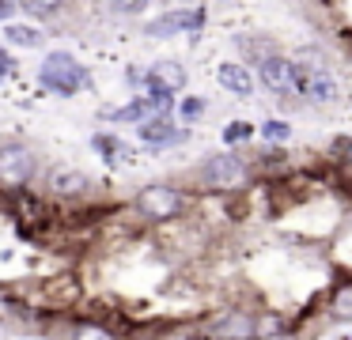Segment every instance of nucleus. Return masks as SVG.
I'll return each mask as SVG.
<instances>
[{"mask_svg": "<svg viewBox=\"0 0 352 340\" xmlns=\"http://www.w3.org/2000/svg\"><path fill=\"white\" fill-rule=\"evenodd\" d=\"M84 68H80L76 57H69V53H50L46 60H42V72H38V83L46 91H57V95H76L80 87H84Z\"/></svg>", "mask_w": 352, "mask_h": 340, "instance_id": "f257e3e1", "label": "nucleus"}, {"mask_svg": "<svg viewBox=\"0 0 352 340\" xmlns=\"http://www.w3.org/2000/svg\"><path fill=\"white\" fill-rule=\"evenodd\" d=\"M246 178H250L246 163H243L239 155H231V151L208 155V159H205V166H201V181H205L208 189H239Z\"/></svg>", "mask_w": 352, "mask_h": 340, "instance_id": "f03ea898", "label": "nucleus"}, {"mask_svg": "<svg viewBox=\"0 0 352 340\" xmlns=\"http://www.w3.org/2000/svg\"><path fill=\"white\" fill-rule=\"evenodd\" d=\"M186 208V196L175 185H144L137 193V212L144 219H175Z\"/></svg>", "mask_w": 352, "mask_h": 340, "instance_id": "7ed1b4c3", "label": "nucleus"}, {"mask_svg": "<svg viewBox=\"0 0 352 340\" xmlns=\"http://www.w3.org/2000/svg\"><path fill=\"white\" fill-rule=\"evenodd\" d=\"M34 174V151L27 144H4L0 148V185L23 189Z\"/></svg>", "mask_w": 352, "mask_h": 340, "instance_id": "20e7f679", "label": "nucleus"}, {"mask_svg": "<svg viewBox=\"0 0 352 340\" xmlns=\"http://www.w3.org/2000/svg\"><path fill=\"white\" fill-rule=\"evenodd\" d=\"M258 76L276 98H292L299 95V80H296V65L288 57H265L258 65Z\"/></svg>", "mask_w": 352, "mask_h": 340, "instance_id": "39448f33", "label": "nucleus"}, {"mask_svg": "<svg viewBox=\"0 0 352 340\" xmlns=\"http://www.w3.org/2000/svg\"><path fill=\"white\" fill-rule=\"evenodd\" d=\"M50 189L57 196H84L91 189V178L84 170H76V166H54L50 170Z\"/></svg>", "mask_w": 352, "mask_h": 340, "instance_id": "423d86ee", "label": "nucleus"}, {"mask_svg": "<svg viewBox=\"0 0 352 340\" xmlns=\"http://www.w3.org/2000/svg\"><path fill=\"white\" fill-rule=\"evenodd\" d=\"M186 83V68L178 65V60H155L152 68H148V91H178Z\"/></svg>", "mask_w": 352, "mask_h": 340, "instance_id": "0eeeda50", "label": "nucleus"}, {"mask_svg": "<svg viewBox=\"0 0 352 340\" xmlns=\"http://www.w3.org/2000/svg\"><path fill=\"white\" fill-rule=\"evenodd\" d=\"M216 337L220 340H254V314L250 310H228L216 321Z\"/></svg>", "mask_w": 352, "mask_h": 340, "instance_id": "6e6552de", "label": "nucleus"}, {"mask_svg": "<svg viewBox=\"0 0 352 340\" xmlns=\"http://www.w3.org/2000/svg\"><path fill=\"white\" fill-rule=\"evenodd\" d=\"M190 27H201V12H167L155 23H148V38H170Z\"/></svg>", "mask_w": 352, "mask_h": 340, "instance_id": "1a4fd4ad", "label": "nucleus"}, {"mask_svg": "<svg viewBox=\"0 0 352 340\" xmlns=\"http://www.w3.org/2000/svg\"><path fill=\"white\" fill-rule=\"evenodd\" d=\"M140 140L152 144V148H167V144H178V140H182V133L170 125L167 113H160V117H148L144 125H140Z\"/></svg>", "mask_w": 352, "mask_h": 340, "instance_id": "9d476101", "label": "nucleus"}, {"mask_svg": "<svg viewBox=\"0 0 352 340\" xmlns=\"http://www.w3.org/2000/svg\"><path fill=\"white\" fill-rule=\"evenodd\" d=\"M216 80H220V87H228L231 95H250V91H254L250 68L239 65V60H223V65L216 68Z\"/></svg>", "mask_w": 352, "mask_h": 340, "instance_id": "9b49d317", "label": "nucleus"}, {"mask_svg": "<svg viewBox=\"0 0 352 340\" xmlns=\"http://www.w3.org/2000/svg\"><path fill=\"white\" fill-rule=\"evenodd\" d=\"M4 34H8V42H12V45H27V49L42 45V30L23 27V23H4Z\"/></svg>", "mask_w": 352, "mask_h": 340, "instance_id": "f8f14e48", "label": "nucleus"}, {"mask_svg": "<svg viewBox=\"0 0 352 340\" xmlns=\"http://www.w3.org/2000/svg\"><path fill=\"white\" fill-rule=\"evenodd\" d=\"M65 0H19V8H23L27 15H38V19H50V15L61 12Z\"/></svg>", "mask_w": 352, "mask_h": 340, "instance_id": "ddd939ff", "label": "nucleus"}, {"mask_svg": "<svg viewBox=\"0 0 352 340\" xmlns=\"http://www.w3.org/2000/svg\"><path fill=\"white\" fill-rule=\"evenodd\" d=\"M148 113V98H137V102H125L122 110H107L110 121H140Z\"/></svg>", "mask_w": 352, "mask_h": 340, "instance_id": "4468645a", "label": "nucleus"}, {"mask_svg": "<svg viewBox=\"0 0 352 340\" xmlns=\"http://www.w3.org/2000/svg\"><path fill=\"white\" fill-rule=\"evenodd\" d=\"M239 49H243L246 57H254L258 65H261L265 57H276V49H273V45H269V42H258V38H239Z\"/></svg>", "mask_w": 352, "mask_h": 340, "instance_id": "2eb2a0df", "label": "nucleus"}, {"mask_svg": "<svg viewBox=\"0 0 352 340\" xmlns=\"http://www.w3.org/2000/svg\"><path fill=\"white\" fill-rule=\"evenodd\" d=\"M280 329H284V321H280L276 314H269V317H254V337H258V340H273Z\"/></svg>", "mask_w": 352, "mask_h": 340, "instance_id": "dca6fc26", "label": "nucleus"}, {"mask_svg": "<svg viewBox=\"0 0 352 340\" xmlns=\"http://www.w3.org/2000/svg\"><path fill=\"white\" fill-rule=\"evenodd\" d=\"M250 136H254V125H250V121H231V125L223 128V140H228V144L250 140Z\"/></svg>", "mask_w": 352, "mask_h": 340, "instance_id": "f3484780", "label": "nucleus"}, {"mask_svg": "<svg viewBox=\"0 0 352 340\" xmlns=\"http://www.w3.org/2000/svg\"><path fill=\"white\" fill-rule=\"evenodd\" d=\"M261 136L273 140V144H284L292 136V128H288V121H265V125H261Z\"/></svg>", "mask_w": 352, "mask_h": 340, "instance_id": "a211bd4d", "label": "nucleus"}, {"mask_svg": "<svg viewBox=\"0 0 352 340\" xmlns=\"http://www.w3.org/2000/svg\"><path fill=\"white\" fill-rule=\"evenodd\" d=\"M69 340H114V337L107 329H99V325H76Z\"/></svg>", "mask_w": 352, "mask_h": 340, "instance_id": "6ab92c4d", "label": "nucleus"}, {"mask_svg": "<svg viewBox=\"0 0 352 340\" xmlns=\"http://www.w3.org/2000/svg\"><path fill=\"white\" fill-rule=\"evenodd\" d=\"M110 8H114L118 15H140L148 8V0H110Z\"/></svg>", "mask_w": 352, "mask_h": 340, "instance_id": "aec40b11", "label": "nucleus"}, {"mask_svg": "<svg viewBox=\"0 0 352 340\" xmlns=\"http://www.w3.org/2000/svg\"><path fill=\"white\" fill-rule=\"evenodd\" d=\"M329 151H333L337 159H344V163H352V136H337V140L329 144Z\"/></svg>", "mask_w": 352, "mask_h": 340, "instance_id": "412c9836", "label": "nucleus"}, {"mask_svg": "<svg viewBox=\"0 0 352 340\" xmlns=\"http://www.w3.org/2000/svg\"><path fill=\"white\" fill-rule=\"evenodd\" d=\"M337 314H352V284H341L337 291Z\"/></svg>", "mask_w": 352, "mask_h": 340, "instance_id": "4be33fe9", "label": "nucleus"}, {"mask_svg": "<svg viewBox=\"0 0 352 340\" xmlns=\"http://www.w3.org/2000/svg\"><path fill=\"white\" fill-rule=\"evenodd\" d=\"M201 113H205V102H201V98H186V102H182V117L186 121L201 117Z\"/></svg>", "mask_w": 352, "mask_h": 340, "instance_id": "5701e85b", "label": "nucleus"}, {"mask_svg": "<svg viewBox=\"0 0 352 340\" xmlns=\"http://www.w3.org/2000/svg\"><path fill=\"white\" fill-rule=\"evenodd\" d=\"M12 12H16V4L12 0H0V23H12Z\"/></svg>", "mask_w": 352, "mask_h": 340, "instance_id": "b1692460", "label": "nucleus"}, {"mask_svg": "<svg viewBox=\"0 0 352 340\" xmlns=\"http://www.w3.org/2000/svg\"><path fill=\"white\" fill-rule=\"evenodd\" d=\"M12 68H16V65H12V57H8L4 49H0V80H4V76H8Z\"/></svg>", "mask_w": 352, "mask_h": 340, "instance_id": "393cba45", "label": "nucleus"}]
</instances>
